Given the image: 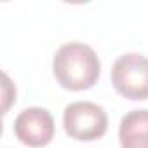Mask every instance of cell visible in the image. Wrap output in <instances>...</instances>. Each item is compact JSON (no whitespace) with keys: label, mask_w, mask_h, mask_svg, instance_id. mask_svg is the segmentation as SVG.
<instances>
[{"label":"cell","mask_w":148,"mask_h":148,"mask_svg":"<svg viewBox=\"0 0 148 148\" xmlns=\"http://www.w3.org/2000/svg\"><path fill=\"white\" fill-rule=\"evenodd\" d=\"M52 71L63 89L86 91L98 82L101 61L91 45L82 42H70L56 51L52 59Z\"/></svg>","instance_id":"6da1fadb"},{"label":"cell","mask_w":148,"mask_h":148,"mask_svg":"<svg viewBox=\"0 0 148 148\" xmlns=\"http://www.w3.org/2000/svg\"><path fill=\"white\" fill-rule=\"evenodd\" d=\"M63 127L70 138L77 141H94L105 136L108 129V115L98 103L75 101L63 112Z\"/></svg>","instance_id":"7a4b0ae2"},{"label":"cell","mask_w":148,"mask_h":148,"mask_svg":"<svg viewBox=\"0 0 148 148\" xmlns=\"http://www.w3.org/2000/svg\"><path fill=\"white\" fill-rule=\"evenodd\" d=\"M115 91L132 101L148 99V58L138 52L122 54L112 66Z\"/></svg>","instance_id":"3957f363"},{"label":"cell","mask_w":148,"mask_h":148,"mask_svg":"<svg viewBox=\"0 0 148 148\" xmlns=\"http://www.w3.org/2000/svg\"><path fill=\"white\" fill-rule=\"evenodd\" d=\"M14 134L26 146H45L54 138V119L45 108H25L14 120Z\"/></svg>","instance_id":"277c9868"},{"label":"cell","mask_w":148,"mask_h":148,"mask_svg":"<svg viewBox=\"0 0 148 148\" xmlns=\"http://www.w3.org/2000/svg\"><path fill=\"white\" fill-rule=\"evenodd\" d=\"M119 139L122 148H148V110H132L120 120Z\"/></svg>","instance_id":"5b68a950"},{"label":"cell","mask_w":148,"mask_h":148,"mask_svg":"<svg viewBox=\"0 0 148 148\" xmlns=\"http://www.w3.org/2000/svg\"><path fill=\"white\" fill-rule=\"evenodd\" d=\"M11 87H12V84H11L9 77L4 75V98H5V101H4V113H7V110H9V101H12V99L16 101V89L9 92Z\"/></svg>","instance_id":"8992f818"}]
</instances>
